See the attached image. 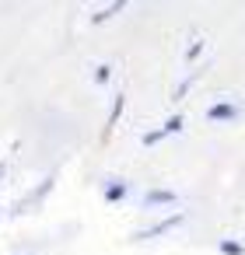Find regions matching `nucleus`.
<instances>
[{
    "instance_id": "nucleus-1",
    "label": "nucleus",
    "mask_w": 245,
    "mask_h": 255,
    "mask_svg": "<svg viewBox=\"0 0 245 255\" xmlns=\"http://www.w3.org/2000/svg\"><path fill=\"white\" fill-rule=\"evenodd\" d=\"M53 189H56V171L42 175V178H39V182H35V185H32V189L14 203V206H11V213H14V217H21V213H28V210H35V206H42V203H46V196H49Z\"/></svg>"
},
{
    "instance_id": "nucleus-2",
    "label": "nucleus",
    "mask_w": 245,
    "mask_h": 255,
    "mask_svg": "<svg viewBox=\"0 0 245 255\" xmlns=\"http://www.w3.org/2000/svg\"><path fill=\"white\" fill-rule=\"evenodd\" d=\"M182 224H186V213H182V210H179V213H168V217H161V220H154V224H147V227L133 231V241H137V245H144V241H158V238H165V234L179 231Z\"/></svg>"
},
{
    "instance_id": "nucleus-3",
    "label": "nucleus",
    "mask_w": 245,
    "mask_h": 255,
    "mask_svg": "<svg viewBox=\"0 0 245 255\" xmlns=\"http://www.w3.org/2000/svg\"><path fill=\"white\" fill-rule=\"evenodd\" d=\"M207 123H238L242 119V105L238 102H214L207 105Z\"/></svg>"
},
{
    "instance_id": "nucleus-4",
    "label": "nucleus",
    "mask_w": 245,
    "mask_h": 255,
    "mask_svg": "<svg viewBox=\"0 0 245 255\" xmlns=\"http://www.w3.org/2000/svg\"><path fill=\"white\" fill-rule=\"evenodd\" d=\"M175 203H179V192H175V189H165V185L147 189V192L140 196V206H144V210H161V206H175Z\"/></svg>"
},
{
    "instance_id": "nucleus-5",
    "label": "nucleus",
    "mask_w": 245,
    "mask_h": 255,
    "mask_svg": "<svg viewBox=\"0 0 245 255\" xmlns=\"http://www.w3.org/2000/svg\"><path fill=\"white\" fill-rule=\"evenodd\" d=\"M102 199H105L109 206L126 203V199H130V182H126V178H109V182L102 185Z\"/></svg>"
},
{
    "instance_id": "nucleus-6",
    "label": "nucleus",
    "mask_w": 245,
    "mask_h": 255,
    "mask_svg": "<svg viewBox=\"0 0 245 255\" xmlns=\"http://www.w3.org/2000/svg\"><path fill=\"white\" fill-rule=\"evenodd\" d=\"M130 7V0H112V4H105V7H98V11H91V25H105V21H112L116 14H123Z\"/></svg>"
},
{
    "instance_id": "nucleus-7",
    "label": "nucleus",
    "mask_w": 245,
    "mask_h": 255,
    "mask_svg": "<svg viewBox=\"0 0 245 255\" xmlns=\"http://www.w3.org/2000/svg\"><path fill=\"white\" fill-rule=\"evenodd\" d=\"M123 112H126V95H123V91H116V95H112V105H109V119H105V136L119 126Z\"/></svg>"
},
{
    "instance_id": "nucleus-8",
    "label": "nucleus",
    "mask_w": 245,
    "mask_h": 255,
    "mask_svg": "<svg viewBox=\"0 0 245 255\" xmlns=\"http://www.w3.org/2000/svg\"><path fill=\"white\" fill-rule=\"evenodd\" d=\"M196 77H200V70H193V74H186V77H182V81H179V84L172 88V95H168V98H172V105H179V102H186V95L193 91V84H196Z\"/></svg>"
},
{
    "instance_id": "nucleus-9",
    "label": "nucleus",
    "mask_w": 245,
    "mask_h": 255,
    "mask_svg": "<svg viewBox=\"0 0 245 255\" xmlns=\"http://www.w3.org/2000/svg\"><path fill=\"white\" fill-rule=\"evenodd\" d=\"M203 49H207V42H203L200 35H193L189 46H186V53H182V60H186V63H196V60L203 56Z\"/></svg>"
},
{
    "instance_id": "nucleus-10",
    "label": "nucleus",
    "mask_w": 245,
    "mask_h": 255,
    "mask_svg": "<svg viewBox=\"0 0 245 255\" xmlns=\"http://www.w3.org/2000/svg\"><path fill=\"white\" fill-rule=\"evenodd\" d=\"M161 129H165V136H175V133H182V129H186V116H182V112H172V116L161 123Z\"/></svg>"
},
{
    "instance_id": "nucleus-11",
    "label": "nucleus",
    "mask_w": 245,
    "mask_h": 255,
    "mask_svg": "<svg viewBox=\"0 0 245 255\" xmlns=\"http://www.w3.org/2000/svg\"><path fill=\"white\" fill-rule=\"evenodd\" d=\"M217 252H221V255H245V245H242L238 238H221V241H217Z\"/></svg>"
},
{
    "instance_id": "nucleus-12",
    "label": "nucleus",
    "mask_w": 245,
    "mask_h": 255,
    "mask_svg": "<svg viewBox=\"0 0 245 255\" xmlns=\"http://www.w3.org/2000/svg\"><path fill=\"white\" fill-rule=\"evenodd\" d=\"M91 77H95V84H98V88H105V84L112 81V67H109V63H98V67L91 70Z\"/></svg>"
},
{
    "instance_id": "nucleus-13",
    "label": "nucleus",
    "mask_w": 245,
    "mask_h": 255,
    "mask_svg": "<svg viewBox=\"0 0 245 255\" xmlns=\"http://www.w3.org/2000/svg\"><path fill=\"white\" fill-rule=\"evenodd\" d=\"M161 140H165V129H161V126H158V129H147V133L140 136V143H144V147H158Z\"/></svg>"
},
{
    "instance_id": "nucleus-14",
    "label": "nucleus",
    "mask_w": 245,
    "mask_h": 255,
    "mask_svg": "<svg viewBox=\"0 0 245 255\" xmlns=\"http://www.w3.org/2000/svg\"><path fill=\"white\" fill-rule=\"evenodd\" d=\"M4 175H7V164H4V161H0V182H4Z\"/></svg>"
}]
</instances>
